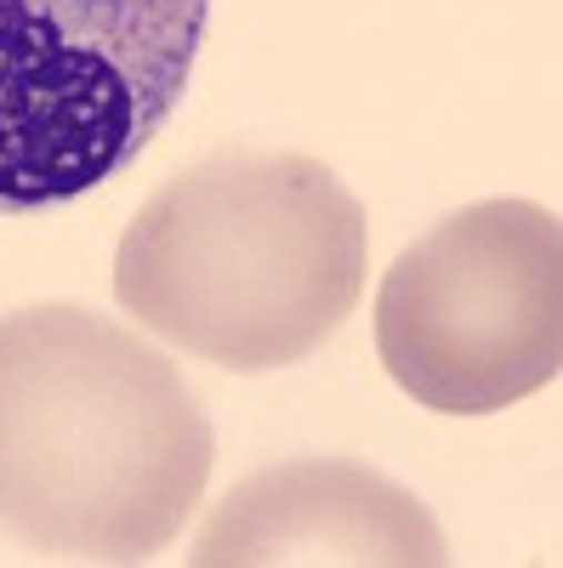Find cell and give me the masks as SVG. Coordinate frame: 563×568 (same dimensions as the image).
Returning a JSON list of instances; mask_svg holds the SVG:
<instances>
[{
    "instance_id": "1",
    "label": "cell",
    "mask_w": 563,
    "mask_h": 568,
    "mask_svg": "<svg viewBox=\"0 0 563 568\" xmlns=\"http://www.w3.org/2000/svg\"><path fill=\"white\" fill-rule=\"evenodd\" d=\"M211 460L200 393L125 324L74 302L0 318V535L58 562H149Z\"/></svg>"
},
{
    "instance_id": "2",
    "label": "cell",
    "mask_w": 563,
    "mask_h": 568,
    "mask_svg": "<svg viewBox=\"0 0 563 568\" xmlns=\"http://www.w3.org/2000/svg\"><path fill=\"white\" fill-rule=\"evenodd\" d=\"M364 267V205L331 165L296 149H222L131 216L114 302L182 353L268 375L336 336Z\"/></svg>"
},
{
    "instance_id": "3",
    "label": "cell",
    "mask_w": 563,
    "mask_h": 568,
    "mask_svg": "<svg viewBox=\"0 0 563 568\" xmlns=\"http://www.w3.org/2000/svg\"><path fill=\"white\" fill-rule=\"evenodd\" d=\"M211 0H0V216L114 182L182 109Z\"/></svg>"
},
{
    "instance_id": "4",
    "label": "cell",
    "mask_w": 563,
    "mask_h": 568,
    "mask_svg": "<svg viewBox=\"0 0 563 568\" xmlns=\"http://www.w3.org/2000/svg\"><path fill=\"white\" fill-rule=\"evenodd\" d=\"M375 353L439 415H501L563 369V222L479 200L428 227L375 291Z\"/></svg>"
},
{
    "instance_id": "5",
    "label": "cell",
    "mask_w": 563,
    "mask_h": 568,
    "mask_svg": "<svg viewBox=\"0 0 563 568\" xmlns=\"http://www.w3.org/2000/svg\"><path fill=\"white\" fill-rule=\"evenodd\" d=\"M194 568H439L433 511L359 460H285L233 484L188 551Z\"/></svg>"
}]
</instances>
